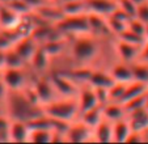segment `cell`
Here are the masks:
<instances>
[{"instance_id": "6da1fadb", "label": "cell", "mask_w": 148, "mask_h": 144, "mask_svg": "<svg viewBox=\"0 0 148 144\" xmlns=\"http://www.w3.org/2000/svg\"><path fill=\"white\" fill-rule=\"evenodd\" d=\"M5 113L12 121L29 122L43 114L41 105L32 102L23 91H9L5 101Z\"/></svg>"}, {"instance_id": "7a4b0ae2", "label": "cell", "mask_w": 148, "mask_h": 144, "mask_svg": "<svg viewBox=\"0 0 148 144\" xmlns=\"http://www.w3.org/2000/svg\"><path fill=\"white\" fill-rule=\"evenodd\" d=\"M42 109L46 115L56 122L71 123L80 118V110H79V104L76 97H59L43 105Z\"/></svg>"}, {"instance_id": "3957f363", "label": "cell", "mask_w": 148, "mask_h": 144, "mask_svg": "<svg viewBox=\"0 0 148 144\" xmlns=\"http://www.w3.org/2000/svg\"><path fill=\"white\" fill-rule=\"evenodd\" d=\"M72 59L80 66H85L97 58L100 53V42L98 37L93 34H81L75 36L70 47Z\"/></svg>"}, {"instance_id": "277c9868", "label": "cell", "mask_w": 148, "mask_h": 144, "mask_svg": "<svg viewBox=\"0 0 148 144\" xmlns=\"http://www.w3.org/2000/svg\"><path fill=\"white\" fill-rule=\"evenodd\" d=\"M55 25L58 26V29L62 33H64L67 37L90 34L87 13L76 14V16H64L59 22H56Z\"/></svg>"}, {"instance_id": "5b68a950", "label": "cell", "mask_w": 148, "mask_h": 144, "mask_svg": "<svg viewBox=\"0 0 148 144\" xmlns=\"http://www.w3.org/2000/svg\"><path fill=\"white\" fill-rule=\"evenodd\" d=\"M0 76L9 91H23L30 84L28 83L26 67H5Z\"/></svg>"}, {"instance_id": "8992f818", "label": "cell", "mask_w": 148, "mask_h": 144, "mask_svg": "<svg viewBox=\"0 0 148 144\" xmlns=\"http://www.w3.org/2000/svg\"><path fill=\"white\" fill-rule=\"evenodd\" d=\"M95 140L93 128L84 123L80 118L71 122L66 130V141L71 143H83V141Z\"/></svg>"}, {"instance_id": "52a82bcc", "label": "cell", "mask_w": 148, "mask_h": 144, "mask_svg": "<svg viewBox=\"0 0 148 144\" xmlns=\"http://www.w3.org/2000/svg\"><path fill=\"white\" fill-rule=\"evenodd\" d=\"M50 80L54 84V88L58 92L59 97H67V98L77 97L80 85L76 84L68 75L56 72V73H53L50 76Z\"/></svg>"}, {"instance_id": "ba28073f", "label": "cell", "mask_w": 148, "mask_h": 144, "mask_svg": "<svg viewBox=\"0 0 148 144\" xmlns=\"http://www.w3.org/2000/svg\"><path fill=\"white\" fill-rule=\"evenodd\" d=\"M33 14L42 22L47 24H56L64 17V12L62 9L60 3H53V1H47L39 5L33 11Z\"/></svg>"}, {"instance_id": "9c48e42d", "label": "cell", "mask_w": 148, "mask_h": 144, "mask_svg": "<svg viewBox=\"0 0 148 144\" xmlns=\"http://www.w3.org/2000/svg\"><path fill=\"white\" fill-rule=\"evenodd\" d=\"M33 85V89L37 94V98H38L39 104L42 106L46 105V104L51 102V101L59 98L58 92L54 88V84L51 83L50 77H45V76H41V77L37 79V81Z\"/></svg>"}, {"instance_id": "30bf717a", "label": "cell", "mask_w": 148, "mask_h": 144, "mask_svg": "<svg viewBox=\"0 0 148 144\" xmlns=\"http://www.w3.org/2000/svg\"><path fill=\"white\" fill-rule=\"evenodd\" d=\"M76 98H77L80 114L85 113V111L90 110V109L97 108V106H102L100 104V101H98L97 93H96L95 88L90 86L89 84H84V85L80 86Z\"/></svg>"}, {"instance_id": "8fae6325", "label": "cell", "mask_w": 148, "mask_h": 144, "mask_svg": "<svg viewBox=\"0 0 148 144\" xmlns=\"http://www.w3.org/2000/svg\"><path fill=\"white\" fill-rule=\"evenodd\" d=\"M39 46H41V45L32 36H29V37H24V38L17 39L12 47H13L14 50L17 51V54L25 60V63L29 64Z\"/></svg>"}, {"instance_id": "7c38bea8", "label": "cell", "mask_w": 148, "mask_h": 144, "mask_svg": "<svg viewBox=\"0 0 148 144\" xmlns=\"http://www.w3.org/2000/svg\"><path fill=\"white\" fill-rule=\"evenodd\" d=\"M115 51H117V55L121 60L131 64V63H134L135 60H138V58H139L140 47L136 46V45L129 43V42L117 38V42H115Z\"/></svg>"}, {"instance_id": "4fadbf2b", "label": "cell", "mask_w": 148, "mask_h": 144, "mask_svg": "<svg viewBox=\"0 0 148 144\" xmlns=\"http://www.w3.org/2000/svg\"><path fill=\"white\" fill-rule=\"evenodd\" d=\"M87 17H88L90 34L98 37V38H100V37L112 36V33H110V30H109V26H108V20L105 16L93 13V12H88Z\"/></svg>"}, {"instance_id": "5bb4252c", "label": "cell", "mask_w": 148, "mask_h": 144, "mask_svg": "<svg viewBox=\"0 0 148 144\" xmlns=\"http://www.w3.org/2000/svg\"><path fill=\"white\" fill-rule=\"evenodd\" d=\"M127 121L131 126L132 131H139V132H145L148 130V109H138L127 113Z\"/></svg>"}, {"instance_id": "9a60e30c", "label": "cell", "mask_w": 148, "mask_h": 144, "mask_svg": "<svg viewBox=\"0 0 148 144\" xmlns=\"http://www.w3.org/2000/svg\"><path fill=\"white\" fill-rule=\"evenodd\" d=\"M88 12L101 14V16H110L117 9V0H85Z\"/></svg>"}, {"instance_id": "2e32d148", "label": "cell", "mask_w": 148, "mask_h": 144, "mask_svg": "<svg viewBox=\"0 0 148 144\" xmlns=\"http://www.w3.org/2000/svg\"><path fill=\"white\" fill-rule=\"evenodd\" d=\"M108 71L112 75V77L114 79V81H118V83H130L134 80L131 64L126 63V62L121 60L119 63L113 64Z\"/></svg>"}, {"instance_id": "e0dca14e", "label": "cell", "mask_w": 148, "mask_h": 144, "mask_svg": "<svg viewBox=\"0 0 148 144\" xmlns=\"http://www.w3.org/2000/svg\"><path fill=\"white\" fill-rule=\"evenodd\" d=\"M29 136H30V127L28 122L12 121L11 128H9V141L24 143V141H29Z\"/></svg>"}, {"instance_id": "ac0fdd59", "label": "cell", "mask_w": 148, "mask_h": 144, "mask_svg": "<svg viewBox=\"0 0 148 144\" xmlns=\"http://www.w3.org/2000/svg\"><path fill=\"white\" fill-rule=\"evenodd\" d=\"M21 17L5 4H0V30H12L16 28Z\"/></svg>"}, {"instance_id": "d6986e66", "label": "cell", "mask_w": 148, "mask_h": 144, "mask_svg": "<svg viewBox=\"0 0 148 144\" xmlns=\"http://www.w3.org/2000/svg\"><path fill=\"white\" fill-rule=\"evenodd\" d=\"M103 110V118L110 121V122H118L121 119H125L127 117V111L125 109V105L122 102H114L109 101L108 104L102 106Z\"/></svg>"}, {"instance_id": "ffe728a7", "label": "cell", "mask_w": 148, "mask_h": 144, "mask_svg": "<svg viewBox=\"0 0 148 144\" xmlns=\"http://www.w3.org/2000/svg\"><path fill=\"white\" fill-rule=\"evenodd\" d=\"M114 79L109 73V71H101V69H92L90 77L88 80V84L93 88H108L114 84Z\"/></svg>"}, {"instance_id": "44dd1931", "label": "cell", "mask_w": 148, "mask_h": 144, "mask_svg": "<svg viewBox=\"0 0 148 144\" xmlns=\"http://www.w3.org/2000/svg\"><path fill=\"white\" fill-rule=\"evenodd\" d=\"M95 140L100 143H112L113 141V122L103 118L102 122H100L93 128Z\"/></svg>"}, {"instance_id": "7402d4cb", "label": "cell", "mask_w": 148, "mask_h": 144, "mask_svg": "<svg viewBox=\"0 0 148 144\" xmlns=\"http://www.w3.org/2000/svg\"><path fill=\"white\" fill-rule=\"evenodd\" d=\"M147 91H148V84L142 83V81H136V80L130 81L126 85V91L123 93V97L121 100V102L126 104L127 101L132 100V98L138 97V96H142V94L147 93Z\"/></svg>"}, {"instance_id": "603a6c76", "label": "cell", "mask_w": 148, "mask_h": 144, "mask_svg": "<svg viewBox=\"0 0 148 144\" xmlns=\"http://www.w3.org/2000/svg\"><path fill=\"white\" fill-rule=\"evenodd\" d=\"M131 131V126H130L127 118L114 122L113 123V141L114 143H126Z\"/></svg>"}, {"instance_id": "cb8c5ba5", "label": "cell", "mask_w": 148, "mask_h": 144, "mask_svg": "<svg viewBox=\"0 0 148 144\" xmlns=\"http://www.w3.org/2000/svg\"><path fill=\"white\" fill-rule=\"evenodd\" d=\"M50 59H51V56L46 53L45 49L42 46H39L29 64L32 66V68H33L34 71L42 72L49 68V66H50Z\"/></svg>"}, {"instance_id": "d4e9b609", "label": "cell", "mask_w": 148, "mask_h": 144, "mask_svg": "<svg viewBox=\"0 0 148 144\" xmlns=\"http://www.w3.org/2000/svg\"><path fill=\"white\" fill-rule=\"evenodd\" d=\"M62 9L64 12V16H76V14L88 13L87 3L85 0H73V1H66L60 3Z\"/></svg>"}, {"instance_id": "484cf974", "label": "cell", "mask_w": 148, "mask_h": 144, "mask_svg": "<svg viewBox=\"0 0 148 144\" xmlns=\"http://www.w3.org/2000/svg\"><path fill=\"white\" fill-rule=\"evenodd\" d=\"M67 39H68V37L53 39V41H49V42H46V43L41 45V46L45 49L46 53H47L51 58H55V56L63 54V51L66 50V47H67Z\"/></svg>"}, {"instance_id": "4316f807", "label": "cell", "mask_w": 148, "mask_h": 144, "mask_svg": "<svg viewBox=\"0 0 148 144\" xmlns=\"http://www.w3.org/2000/svg\"><path fill=\"white\" fill-rule=\"evenodd\" d=\"M80 119L83 121L84 123H87L88 126H90L92 128H95L98 123L103 121L102 106H97V108L90 109V110H88V111H85V113L80 114Z\"/></svg>"}, {"instance_id": "83f0119b", "label": "cell", "mask_w": 148, "mask_h": 144, "mask_svg": "<svg viewBox=\"0 0 148 144\" xmlns=\"http://www.w3.org/2000/svg\"><path fill=\"white\" fill-rule=\"evenodd\" d=\"M54 128H32L29 141L33 143H53Z\"/></svg>"}, {"instance_id": "f1b7e54d", "label": "cell", "mask_w": 148, "mask_h": 144, "mask_svg": "<svg viewBox=\"0 0 148 144\" xmlns=\"http://www.w3.org/2000/svg\"><path fill=\"white\" fill-rule=\"evenodd\" d=\"M131 68L134 80L148 84V63L142 60H135L134 63H131Z\"/></svg>"}, {"instance_id": "f546056e", "label": "cell", "mask_w": 148, "mask_h": 144, "mask_svg": "<svg viewBox=\"0 0 148 144\" xmlns=\"http://www.w3.org/2000/svg\"><path fill=\"white\" fill-rule=\"evenodd\" d=\"M90 73H92V69L90 68H88L87 66H80L79 68L72 69V72H71L68 76H70L76 84H79V85L81 86V85H84V84H88Z\"/></svg>"}, {"instance_id": "4dcf8cb0", "label": "cell", "mask_w": 148, "mask_h": 144, "mask_svg": "<svg viewBox=\"0 0 148 144\" xmlns=\"http://www.w3.org/2000/svg\"><path fill=\"white\" fill-rule=\"evenodd\" d=\"M106 20H108V26H109L110 33L114 37H118L121 33H123V32L127 29V25H129L127 21L119 20L114 16H108Z\"/></svg>"}, {"instance_id": "1f68e13d", "label": "cell", "mask_w": 148, "mask_h": 144, "mask_svg": "<svg viewBox=\"0 0 148 144\" xmlns=\"http://www.w3.org/2000/svg\"><path fill=\"white\" fill-rule=\"evenodd\" d=\"M5 54V67H26L28 64L25 63L21 56L17 54V51L13 47H9L4 51Z\"/></svg>"}, {"instance_id": "d6a6232c", "label": "cell", "mask_w": 148, "mask_h": 144, "mask_svg": "<svg viewBox=\"0 0 148 144\" xmlns=\"http://www.w3.org/2000/svg\"><path fill=\"white\" fill-rule=\"evenodd\" d=\"M115 38L118 39H122V41H126V42H129V43H132V45H136V46L142 47L143 43L145 42V38L142 36H139V34L134 33L132 30H130L129 28L126 29L123 33H121L118 37H115Z\"/></svg>"}, {"instance_id": "836d02e7", "label": "cell", "mask_w": 148, "mask_h": 144, "mask_svg": "<svg viewBox=\"0 0 148 144\" xmlns=\"http://www.w3.org/2000/svg\"><path fill=\"white\" fill-rule=\"evenodd\" d=\"M5 5H8L11 9H13L20 16H25V14H29L33 12V9L30 8V5L26 3L25 0H11Z\"/></svg>"}, {"instance_id": "e575fe53", "label": "cell", "mask_w": 148, "mask_h": 144, "mask_svg": "<svg viewBox=\"0 0 148 144\" xmlns=\"http://www.w3.org/2000/svg\"><path fill=\"white\" fill-rule=\"evenodd\" d=\"M126 85H127V83H118V81H115L109 88V101L121 102V100L123 97V93L126 91Z\"/></svg>"}, {"instance_id": "d590c367", "label": "cell", "mask_w": 148, "mask_h": 144, "mask_svg": "<svg viewBox=\"0 0 148 144\" xmlns=\"http://www.w3.org/2000/svg\"><path fill=\"white\" fill-rule=\"evenodd\" d=\"M12 119L8 114H0V141H9V128H11Z\"/></svg>"}, {"instance_id": "8d00e7d4", "label": "cell", "mask_w": 148, "mask_h": 144, "mask_svg": "<svg viewBox=\"0 0 148 144\" xmlns=\"http://www.w3.org/2000/svg\"><path fill=\"white\" fill-rule=\"evenodd\" d=\"M123 105H125V109L127 113H130V111H132V110H138V109L145 108V105H147V93L142 94V96H138V97L127 101V102L123 104Z\"/></svg>"}, {"instance_id": "74e56055", "label": "cell", "mask_w": 148, "mask_h": 144, "mask_svg": "<svg viewBox=\"0 0 148 144\" xmlns=\"http://www.w3.org/2000/svg\"><path fill=\"white\" fill-rule=\"evenodd\" d=\"M127 28H129L130 30H132L134 33L139 34V36H142V37L145 38V28H147V24L143 22L142 20H139L138 17H132V19H130Z\"/></svg>"}, {"instance_id": "f35d334b", "label": "cell", "mask_w": 148, "mask_h": 144, "mask_svg": "<svg viewBox=\"0 0 148 144\" xmlns=\"http://www.w3.org/2000/svg\"><path fill=\"white\" fill-rule=\"evenodd\" d=\"M117 4L121 9L126 12L127 14H130L131 17H135L138 9V4H135L132 0H117Z\"/></svg>"}, {"instance_id": "ab89813d", "label": "cell", "mask_w": 148, "mask_h": 144, "mask_svg": "<svg viewBox=\"0 0 148 144\" xmlns=\"http://www.w3.org/2000/svg\"><path fill=\"white\" fill-rule=\"evenodd\" d=\"M135 17H138V19L142 20V21L145 22V24H148V1H145V3L138 5Z\"/></svg>"}, {"instance_id": "60d3db41", "label": "cell", "mask_w": 148, "mask_h": 144, "mask_svg": "<svg viewBox=\"0 0 148 144\" xmlns=\"http://www.w3.org/2000/svg\"><path fill=\"white\" fill-rule=\"evenodd\" d=\"M8 93H9L8 86L5 85V83H4L1 76H0V104H3L4 106H5V101H7V97H8Z\"/></svg>"}, {"instance_id": "b9f144b4", "label": "cell", "mask_w": 148, "mask_h": 144, "mask_svg": "<svg viewBox=\"0 0 148 144\" xmlns=\"http://www.w3.org/2000/svg\"><path fill=\"white\" fill-rule=\"evenodd\" d=\"M138 60H142L148 63V39H145V42L143 43V46L140 47V53H139V58Z\"/></svg>"}, {"instance_id": "7bdbcfd3", "label": "cell", "mask_w": 148, "mask_h": 144, "mask_svg": "<svg viewBox=\"0 0 148 144\" xmlns=\"http://www.w3.org/2000/svg\"><path fill=\"white\" fill-rule=\"evenodd\" d=\"M25 1L29 4V5H30V8L33 9V11H34L36 8H38L39 5H42V4L47 3L46 0H25Z\"/></svg>"}, {"instance_id": "ee69618b", "label": "cell", "mask_w": 148, "mask_h": 144, "mask_svg": "<svg viewBox=\"0 0 148 144\" xmlns=\"http://www.w3.org/2000/svg\"><path fill=\"white\" fill-rule=\"evenodd\" d=\"M5 68V54L4 50H0V72Z\"/></svg>"}, {"instance_id": "f6af8a7d", "label": "cell", "mask_w": 148, "mask_h": 144, "mask_svg": "<svg viewBox=\"0 0 148 144\" xmlns=\"http://www.w3.org/2000/svg\"><path fill=\"white\" fill-rule=\"evenodd\" d=\"M132 1H134L135 4H138V5H139V4H143V3H145V1H148V0H132Z\"/></svg>"}, {"instance_id": "bcb514c9", "label": "cell", "mask_w": 148, "mask_h": 144, "mask_svg": "<svg viewBox=\"0 0 148 144\" xmlns=\"http://www.w3.org/2000/svg\"><path fill=\"white\" fill-rule=\"evenodd\" d=\"M5 113V106L3 104H0V114H4Z\"/></svg>"}, {"instance_id": "7dc6e473", "label": "cell", "mask_w": 148, "mask_h": 144, "mask_svg": "<svg viewBox=\"0 0 148 144\" xmlns=\"http://www.w3.org/2000/svg\"><path fill=\"white\" fill-rule=\"evenodd\" d=\"M8 1H11V0H0V4H7Z\"/></svg>"}, {"instance_id": "c3c4849f", "label": "cell", "mask_w": 148, "mask_h": 144, "mask_svg": "<svg viewBox=\"0 0 148 144\" xmlns=\"http://www.w3.org/2000/svg\"><path fill=\"white\" fill-rule=\"evenodd\" d=\"M145 39H148V24H147V28H145Z\"/></svg>"}, {"instance_id": "681fc988", "label": "cell", "mask_w": 148, "mask_h": 144, "mask_svg": "<svg viewBox=\"0 0 148 144\" xmlns=\"http://www.w3.org/2000/svg\"><path fill=\"white\" fill-rule=\"evenodd\" d=\"M66 1H73V0H59V3H66Z\"/></svg>"}, {"instance_id": "f907efd6", "label": "cell", "mask_w": 148, "mask_h": 144, "mask_svg": "<svg viewBox=\"0 0 148 144\" xmlns=\"http://www.w3.org/2000/svg\"><path fill=\"white\" fill-rule=\"evenodd\" d=\"M46 1H53V3H59V0H46Z\"/></svg>"}, {"instance_id": "816d5d0a", "label": "cell", "mask_w": 148, "mask_h": 144, "mask_svg": "<svg viewBox=\"0 0 148 144\" xmlns=\"http://www.w3.org/2000/svg\"><path fill=\"white\" fill-rule=\"evenodd\" d=\"M145 108L148 109V92H147V105H145Z\"/></svg>"}, {"instance_id": "f5cc1de1", "label": "cell", "mask_w": 148, "mask_h": 144, "mask_svg": "<svg viewBox=\"0 0 148 144\" xmlns=\"http://www.w3.org/2000/svg\"><path fill=\"white\" fill-rule=\"evenodd\" d=\"M145 138H147V140H148V130L145 131Z\"/></svg>"}]
</instances>
